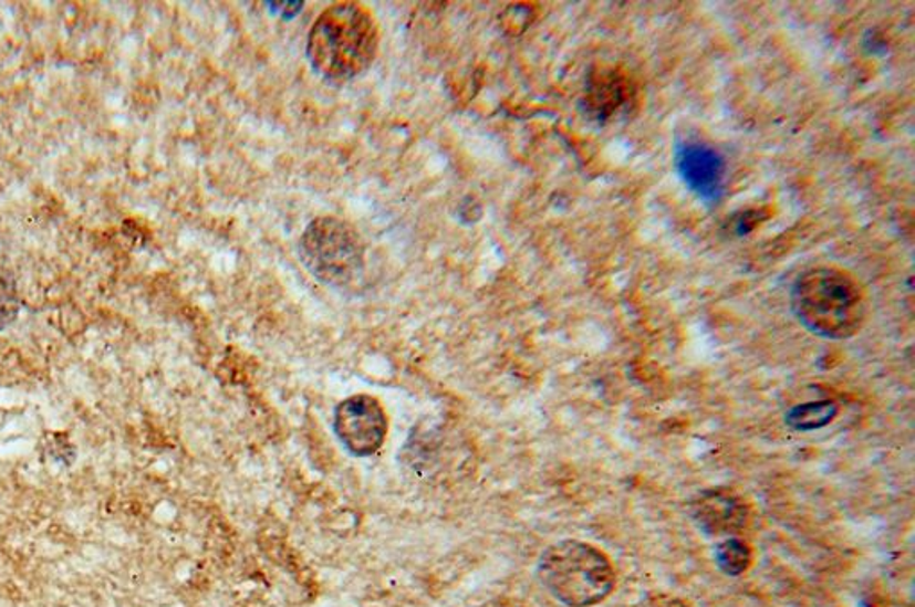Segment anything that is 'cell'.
<instances>
[{"mask_svg": "<svg viewBox=\"0 0 915 607\" xmlns=\"http://www.w3.org/2000/svg\"><path fill=\"white\" fill-rule=\"evenodd\" d=\"M839 404L832 399L810 400V402L796 404L786 412V426L794 432L821 431L830 426L839 415Z\"/></svg>", "mask_w": 915, "mask_h": 607, "instance_id": "ba28073f", "label": "cell"}, {"mask_svg": "<svg viewBox=\"0 0 915 607\" xmlns=\"http://www.w3.org/2000/svg\"><path fill=\"white\" fill-rule=\"evenodd\" d=\"M789 301L803 329L832 342L853 338L867 318L864 287L835 266L804 270L792 283Z\"/></svg>", "mask_w": 915, "mask_h": 607, "instance_id": "6da1fadb", "label": "cell"}, {"mask_svg": "<svg viewBox=\"0 0 915 607\" xmlns=\"http://www.w3.org/2000/svg\"><path fill=\"white\" fill-rule=\"evenodd\" d=\"M391 422L382 400L368 394L351 395L333 415V432L342 449L353 458L377 454L385 446Z\"/></svg>", "mask_w": 915, "mask_h": 607, "instance_id": "5b68a950", "label": "cell"}, {"mask_svg": "<svg viewBox=\"0 0 915 607\" xmlns=\"http://www.w3.org/2000/svg\"><path fill=\"white\" fill-rule=\"evenodd\" d=\"M758 222H760V214L755 213V211L740 214V217L737 218V222H735V234L746 237V234H749V232L757 228Z\"/></svg>", "mask_w": 915, "mask_h": 607, "instance_id": "8fae6325", "label": "cell"}, {"mask_svg": "<svg viewBox=\"0 0 915 607\" xmlns=\"http://www.w3.org/2000/svg\"><path fill=\"white\" fill-rule=\"evenodd\" d=\"M688 515L708 538H731L748 527L751 510L742 496L725 490L711 488L703 490L688 504Z\"/></svg>", "mask_w": 915, "mask_h": 607, "instance_id": "52a82bcc", "label": "cell"}, {"mask_svg": "<svg viewBox=\"0 0 915 607\" xmlns=\"http://www.w3.org/2000/svg\"><path fill=\"white\" fill-rule=\"evenodd\" d=\"M714 562L717 568L728 577H740L753 563V548L739 536L720 540L714 548Z\"/></svg>", "mask_w": 915, "mask_h": 607, "instance_id": "9c48e42d", "label": "cell"}, {"mask_svg": "<svg viewBox=\"0 0 915 607\" xmlns=\"http://www.w3.org/2000/svg\"><path fill=\"white\" fill-rule=\"evenodd\" d=\"M308 272L325 286L351 287L365 270V245L353 226L335 217L315 218L299 240Z\"/></svg>", "mask_w": 915, "mask_h": 607, "instance_id": "277c9868", "label": "cell"}, {"mask_svg": "<svg viewBox=\"0 0 915 607\" xmlns=\"http://www.w3.org/2000/svg\"><path fill=\"white\" fill-rule=\"evenodd\" d=\"M537 579L565 607H594L614 594L615 566L606 552L581 540H560L537 562Z\"/></svg>", "mask_w": 915, "mask_h": 607, "instance_id": "3957f363", "label": "cell"}, {"mask_svg": "<svg viewBox=\"0 0 915 607\" xmlns=\"http://www.w3.org/2000/svg\"><path fill=\"white\" fill-rule=\"evenodd\" d=\"M19 295L10 279L0 275V331L10 327L19 316Z\"/></svg>", "mask_w": 915, "mask_h": 607, "instance_id": "30bf717a", "label": "cell"}, {"mask_svg": "<svg viewBox=\"0 0 915 607\" xmlns=\"http://www.w3.org/2000/svg\"><path fill=\"white\" fill-rule=\"evenodd\" d=\"M673 163L682 185L703 205H719L726 191L725 158L719 150L699 139L676 138Z\"/></svg>", "mask_w": 915, "mask_h": 607, "instance_id": "8992f818", "label": "cell"}, {"mask_svg": "<svg viewBox=\"0 0 915 607\" xmlns=\"http://www.w3.org/2000/svg\"><path fill=\"white\" fill-rule=\"evenodd\" d=\"M379 49V28L371 11L354 2L331 6L308 34L306 57L316 74L349 81L363 74Z\"/></svg>", "mask_w": 915, "mask_h": 607, "instance_id": "7a4b0ae2", "label": "cell"}]
</instances>
